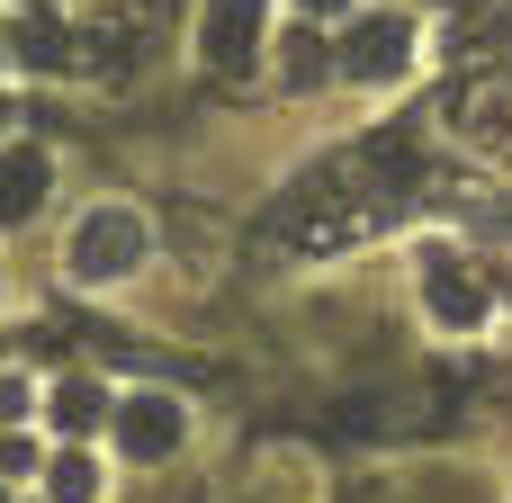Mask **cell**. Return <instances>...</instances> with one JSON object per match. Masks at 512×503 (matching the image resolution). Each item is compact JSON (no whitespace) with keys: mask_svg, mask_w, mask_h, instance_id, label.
Returning a JSON list of instances; mask_svg holds the SVG:
<instances>
[{"mask_svg":"<svg viewBox=\"0 0 512 503\" xmlns=\"http://www.w3.org/2000/svg\"><path fill=\"white\" fill-rule=\"evenodd\" d=\"M144 216L135 207H90L81 225H72V252H63V270L81 279V288H108V279H135L144 270Z\"/></svg>","mask_w":512,"mask_h":503,"instance_id":"6da1fadb","label":"cell"},{"mask_svg":"<svg viewBox=\"0 0 512 503\" xmlns=\"http://www.w3.org/2000/svg\"><path fill=\"white\" fill-rule=\"evenodd\" d=\"M189 441V405L180 396H126L117 405V450L126 459H171Z\"/></svg>","mask_w":512,"mask_h":503,"instance_id":"277c9868","label":"cell"},{"mask_svg":"<svg viewBox=\"0 0 512 503\" xmlns=\"http://www.w3.org/2000/svg\"><path fill=\"white\" fill-rule=\"evenodd\" d=\"M45 495H54V503H90V495H99V468H90L81 450H63L54 477H45Z\"/></svg>","mask_w":512,"mask_h":503,"instance_id":"52a82bcc","label":"cell"},{"mask_svg":"<svg viewBox=\"0 0 512 503\" xmlns=\"http://www.w3.org/2000/svg\"><path fill=\"white\" fill-rule=\"evenodd\" d=\"M99 414H108V405H99V387H81V378H72V387L54 396V423H63V432H90Z\"/></svg>","mask_w":512,"mask_h":503,"instance_id":"9c48e42d","label":"cell"},{"mask_svg":"<svg viewBox=\"0 0 512 503\" xmlns=\"http://www.w3.org/2000/svg\"><path fill=\"white\" fill-rule=\"evenodd\" d=\"M27 459H36V450H27V441H9V432H0V477H27Z\"/></svg>","mask_w":512,"mask_h":503,"instance_id":"8fae6325","label":"cell"},{"mask_svg":"<svg viewBox=\"0 0 512 503\" xmlns=\"http://www.w3.org/2000/svg\"><path fill=\"white\" fill-rule=\"evenodd\" d=\"M315 72H324V45H315V36H306V45H288V81H315Z\"/></svg>","mask_w":512,"mask_h":503,"instance_id":"30bf717a","label":"cell"},{"mask_svg":"<svg viewBox=\"0 0 512 503\" xmlns=\"http://www.w3.org/2000/svg\"><path fill=\"white\" fill-rule=\"evenodd\" d=\"M63 36H72V27H54V18H27V36H18V54L54 72V63H72V45H63Z\"/></svg>","mask_w":512,"mask_h":503,"instance_id":"ba28073f","label":"cell"},{"mask_svg":"<svg viewBox=\"0 0 512 503\" xmlns=\"http://www.w3.org/2000/svg\"><path fill=\"white\" fill-rule=\"evenodd\" d=\"M45 189H54L45 153H36V144H9V153H0V225H27V216L45 207Z\"/></svg>","mask_w":512,"mask_h":503,"instance_id":"8992f818","label":"cell"},{"mask_svg":"<svg viewBox=\"0 0 512 503\" xmlns=\"http://www.w3.org/2000/svg\"><path fill=\"white\" fill-rule=\"evenodd\" d=\"M261 27H270V0H207V18H198V63L225 72V81H243V72L261 63Z\"/></svg>","mask_w":512,"mask_h":503,"instance_id":"7a4b0ae2","label":"cell"},{"mask_svg":"<svg viewBox=\"0 0 512 503\" xmlns=\"http://www.w3.org/2000/svg\"><path fill=\"white\" fill-rule=\"evenodd\" d=\"M423 306H432V324L477 333V324H486V279L459 270V261H432V270H423Z\"/></svg>","mask_w":512,"mask_h":503,"instance_id":"5b68a950","label":"cell"},{"mask_svg":"<svg viewBox=\"0 0 512 503\" xmlns=\"http://www.w3.org/2000/svg\"><path fill=\"white\" fill-rule=\"evenodd\" d=\"M27 414V378H0V423H18Z\"/></svg>","mask_w":512,"mask_h":503,"instance_id":"7c38bea8","label":"cell"},{"mask_svg":"<svg viewBox=\"0 0 512 503\" xmlns=\"http://www.w3.org/2000/svg\"><path fill=\"white\" fill-rule=\"evenodd\" d=\"M405 63H414V18H396V9H369L342 45V72H360V81H396Z\"/></svg>","mask_w":512,"mask_h":503,"instance_id":"3957f363","label":"cell"},{"mask_svg":"<svg viewBox=\"0 0 512 503\" xmlns=\"http://www.w3.org/2000/svg\"><path fill=\"white\" fill-rule=\"evenodd\" d=\"M306 9H315V18H324V9H351V0H306Z\"/></svg>","mask_w":512,"mask_h":503,"instance_id":"4fadbf2b","label":"cell"},{"mask_svg":"<svg viewBox=\"0 0 512 503\" xmlns=\"http://www.w3.org/2000/svg\"><path fill=\"white\" fill-rule=\"evenodd\" d=\"M0 126H9V99H0Z\"/></svg>","mask_w":512,"mask_h":503,"instance_id":"5bb4252c","label":"cell"}]
</instances>
